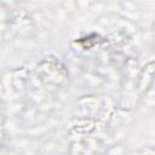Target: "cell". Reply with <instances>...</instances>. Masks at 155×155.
Wrapping results in <instances>:
<instances>
[{
	"label": "cell",
	"mask_w": 155,
	"mask_h": 155,
	"mask_svg": "<svg viewBox=\"0 0 155 155\" xmlns=\"http://www.w3.org/2000/svg\"><path fill=\"white\" fill-rule=\"evenodd\" d=\"M119 5H120V11H125V12H140V7L133 0H121L119 2Z\"/></svg>",
	"instance_id": "6da1fadb"
},
{
	"label": "cell",
	"mask_w": 155,
	"mask_h": 155,
	"mask_svg": "<svg viewBox=\"0 0 155 155\" xmlns=\"http://www.w3.org/2000/svg\"><path fill=\"white\" fill-rule=\"evenodd\" d=\"M90 8H91V11L93 13L103 15L105 12V10H107V2H104L103 0H97V1H94V2L91 4Z\"/></svg>",
	"instance_id": "7a4b0ae2"
},
{
	"label": "cell",
	"mask_w": 155,
	"mask_h": 155,
	"mask_svg": "<svg viewBox=\"0 0 155 155\" xmlns=\"http://www.w3.org/2000/svg\"><path fill=\"white\" fill-rule=\"evenodd\" d=\"M116 22H117V19H115L113 16L105 15V13L99 15V17H98V19H97V23L101 24V25H103V27H110V25L115 24Z\"/></svg>",
	"instance_id": "3957f363"
},
{
	"label": "cell",
	"mask_w": 155,
	"mask_h": 155,
	"mask_svg": "<svg viewBox=\"0 0 155 155\" xmlns=\"http://www.w3.org/2000/svg\"><path fill=\"white\" fill-rule=\"evenodd\" d=\"M68 12L61 6V7H58V8H56L54 11H53V17L57 19V21H59V22H64L67 18H68Z\"/></svg>",
	"instance_id": "277c9868"
},
{
	"label": "cell",
	"mask_w": 155,
	"mask_h": 155,
	"mask_svg": "<svg viewBox=\"0 0 155 155\" xmlns=\"http://www.w3.org/2000/svg\"><path fill=\"white\" fill-rule=\"evenodd\" d=\"M62 7L68 12V15H69V13H74V12L78 10L76 4H75V1H74V0H65V1L63 2Z\"/></svg>",
	"instance_id": "5b68a950"
},
{
	"label": "cell",
	"mask_w": 155,
	"mask_h": 155,
	"mask_svg": "<svg viewBox=\"0 0 155 155\" xmlns=\"http://www.w3.org/2000/svg\"><path fill=\"white\" fill-rule=\"evenodd\" d=\"M58 148V144L53 140H48L42 145V151L44 153H54Z\"/></svg>",
	"instance_id": "8992f818"
},
{
	"label": "cell",
	"mask_w": 155,
	"mask_h": 155,
	"mask_svg": "<svg viewBox=\"0 0 155 155\" xmlns=\"http://www.w3.org/2000/svg\"><path fill=\"white\" fill-rule=\"evenodd\" d=\"M75 4H76L78 8L84 10V8H88L92 2H91V0H75Z\"/></svg>",
	"instance_id": "52a82bcc"
},
{
	"label": "cell",
	"mask_w": 155,
	"mask_h": 155,
	"mask_svg": "<svg viewBox=\"0 0 155 155\" xmlns=\"http://www.w3.org/2000/svg\"><path fill=\"white\" fill-rule=\"evenodd\" d=\"M108 151L111 153V154H122V153H125V149L122 148V145H114Z\"/></svg>",
	"instance_id": "ba28073f"
},
{
	"label": "cell",
	"mask_w": 155,
	"mask_h": 155,
	"mask_svg": "<svg viewBox=\"0 0 155 155\" xmlns=\"http://www.w3.org/2000/svg\"><path fill=\"white\" fill-rule=\"evenodd\" d=\"M38 39H40L41 41H46L48 39V31L46 29H41L39 33H38Z\"/></svg>",
	"instance_id": "9c48e42d"
},
{
	"label": "cell",
	"mask_w": 155,
	"mask_h": 155,
	"mask_svg": "<svg viewBox=\"0 0 155 155\" xmlns=\"http://www.w3.org/2000/svg\"><path fill=\"white\" fill-rule=\"evenodd\" d=\"M94 1H97V0H91V2H94Z\"/></svg>",
	"instance_id": "30bf717a"
}]
</instances>
